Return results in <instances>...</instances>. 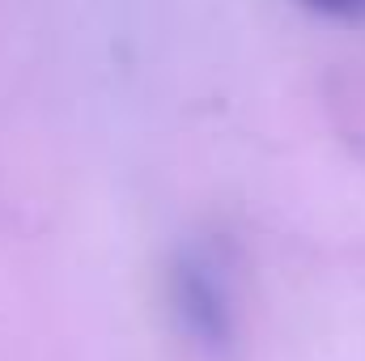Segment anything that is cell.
I'll return each mask as SVG.
<instances>
[{"label": "cell", "mask_w": 365, "mask_h": 361, "mask_svg": "<svg viewBox=\"0 0 365 361\" xmlns=\"http://www.w3.org/2000/svg\"><path fill=\"white\" fill-rule=\"evenodd\" d=\"M166 310L175 319V332L204 357H225L238 345V293L217 247L191 243L170 260Z\"/></svg>", "instance_id": "obj_1"}, {"label": "cell", "mask_w": 365, "mask_h": 361, "mask_svg": "<svg viewBox=\"0 0 365 361\" xmlns=\"http://www.w3.org/2000/svg\"><path fill=\"white\" fill-rule=\"evenodd\" d=\"M310 13L331 17V21H365V0H302Z\"/></svg>", "instance_id": "obj_2"}]
</instances>
